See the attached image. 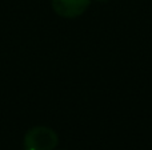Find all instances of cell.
I'll list each match as a JSON object with an SVG mask.
<instances>
[{"label":"cell","instance_id":"1","mask_svg":"<svg viewBox=\"0 0 152 150\" xmlns=\"http://www.w3.org/2000/svg\"><path fill=\"white\" fill-rule=\"evenodd\" d=\"M59 144L56 132L47 126L31 128L24 136L26 150H53Z\"/></svg>","mask_w":152,"mask_h":150},{"label":"cell","instance_id":"2","mask_svg":"<svg viewBox=\"0 0 152 150\" xmlns=\"http://www.w3.org/2000/svg\"><path fill=\"white\" fill-rule=\"evenodd\" d=\"M89 0H52V8L59 16L75 19L83 15L89 7Z\"/></svg>","mask_w":152,"mask_h":150},{"label":"cell","instance_id":"3","mask_svg":"<svg viewBox=\"0 0 152 150\" xmlns=\"http://www.w3.org/2000/svg\"><path fill=\"white\" fill-rule=\"evenodd\" d=\"M96 1H103L104 3V1H108V0H96Z\"/></svg>","mask_w":152,"mask_h":150},{"label":"cell","instance_id":"4","mask_svg":"<svg viewBox=\"0 0 152 150\" xmlns=\"http://www.w3.org/2000/svg\"><path fill=\"white\" fill-rule=\"evenodd\" d=\"M24 150H26V149H24Z\"/></svg>","mask_w":152,"mask_h":150}]
</instances>
